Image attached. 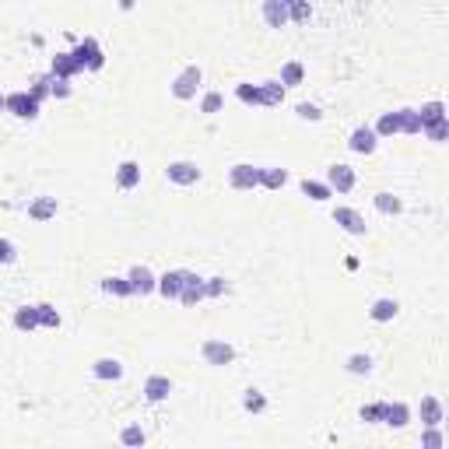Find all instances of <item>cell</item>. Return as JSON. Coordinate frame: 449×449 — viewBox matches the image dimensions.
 Listing matches in <instances>:
<instances>
[{
	"label": "cell",
	"mask_w": 449,
	"mask_h": 449,
	"mask_svg": "<svg viewBox=\"0 0 449 449\" xmlns=\"http://www.w3.org/2000/svg\"><path fill=\"white\" fill-rule=\"evenodd\" d=\"M200 84H204V71H200L197 64H190V67H183V74L172 81V95H175L179 102H190V99L200 92Z\"/></svg>",
	"instance_id": "cell-1"
},
{
	"label": "cell",
	"mask_w": 449,
	"mask_h": 449,
	"mask_svg": "<svg viewBox=\"0 0 449 449\" xmlns=\"http://www.w3.org/2000/svg\"><path fill=\"white\" fill-rule=\"evenodd\" d=\"M71 53H74V60H77L81 71H102V67H106V53H102V46H99L95 39L77 43Z\"/></svg>",
	"instance_id": "cell-2"
},
{
	"label": "cell",
	"mask_w": 449,
	"mask_h": 449,
	"mask_svg": "<svg viewBox=\"0 0 449 449\" xmlns=\"http://www.w3.org/2000/svg\"><path fill=\"white\" fill-rule=\"evenodd\" d=\"M4 112H11L18 119H36L39 116V102L28 92H11V95H4Z\"/></svg>",
	"instance_id": "cell-3"
},
{
	"label": "cell",
	"mask_w": 449,
	"mask_h": 449,
	"mask_svg": "<svg viewBox=\"0 0 449 449\" xmlns=\"http://www.w3.org/2000/svg\"><path fill=\"white\" fill-rule=\"evenodd\" d=\"M228 186H232V190H253V186H260V169L250 165V162L232 165V169H228Z\"/></svg>",
	"instance_id": "cell-4"
},
{
	"label": "cell",
	"mask_w": 449,
	"mask_h": 449,
	"mask_svg": "<svg viewBox=\"0 0 449 449\" xmlns=\"http://www.w3.org/2000/svg\"><path fill=\"white\" fill-rule=\"evenodd\" d=\"M200 354H204L207 365H232L235 362V348L228 341H204Z\"/></svg>",
	"instance_id": "cell-5"
},
{
	"label": "cell",
	"mask_w": 449,
	"mask_h": 449,
	"mask_svg": "<svg viewBox=\"0 0 449 449\" xmlns=\"http://www.w3.org/2000/svg\"><path fill=\"white\" fill-rule=\"evenodd\" d=\"M354 183H358V175H354V169H351V165L337 162V165L326 169V186H330V190H337V193H351V190H354Z\"/></svg>",
	"instance_id": "cell-6"
},
{
	"label": "cell",
	"mask_w": 449,
	"mask_h": 449,
	"mask_svg": "<svg viewBox=\"0 0 449 449\" xmlns=\"http://www.w3.org/2000/svg\"><path fill=\"white\" fill-rule=\"evenodd\" d=\"M165 175H169V183H175V186H193L200 179V165L197 162H172L165 169Z\"/></svg>",
	"instance_id": "cell-7"
},
{
	"label": "cell",
	"mask_w": 449,
	"mask_h": 449,
	"mask_svg": "<svg viewBox=\"0 0 449 449\" xmlns=\"http://www.w3.org/2000/svg\"><path fill=\"white\" fill-rule=\"evenodd\" d=\"M334 225H341L348 235H365V218L362 215H358L354 211V207H337V211H334Z\"/></svg>",
	"instance_id": "cell-8"
},
{
	"label": "cell",
	"mask_w": 449,
	"mask_h": 449,
	"mask_svg": "<svg viewBox=\"0 0 449 449\" xmlns=\"http://www.w3.org/2000/svg\"><path fill=\"white\" fill-rule=\"evenodd\" d=\"M127 281H130V291H134V295H141V298H144V295H151V291L158 288V278H155L151 271H147L144 263H141V267H134V271L127 274Z\"/></svg>",
	"instance_id": "cell-9"
},
{
	"label": "cell",
	"mask_w": 449,
	"mask_h": 449,
	"mask_svg": "<svg viewBox=\"0 0 449 449\" xmlns=\"http://www.w3.org/2000/svg\"><path fill=\"white\" fill-rule=\"evenodd\" d=\"M376 144H379V137H376L372 127H358V130L348 137V147H351L354 155H372V151H376Z\"/></svg>",
	"instance_id": "cell-10"
},
{
	"label": "cell",
	"mask_w": 449,
	"mask_h": 449,
	"mask_svg": "<svg viewBox=\"0 0 449 449\" xmlns=\"http://www.w3.org/2000/svg\"><path fill=\"white\" fill-rule=\"evenodd\" d=\"M169 393H172L169 376H147V379H144V400H147V404H162Z\"/></svg>",
	"instance_id": "cell-11"
},
{
	"label": "cell",
	"mask_w": 449,
	"mask_h": 449,
	"mask_svg": "<svg viewBox=\"0 0 449 449\" xmlns=\"http://www.w3.org/2000/svg\"><path fill=\"white\" fill-rule=\"evenodd\" d=\"M116 186H119V190L141 186V162H134V158L119 162V165H116Z\"/></svg>",
	"instance_id": "cell-12"
},
{
	"label": "cell",
	"mask_w": 449,
	"mask_h": 449,
	"mask_svg": "<svg viewBox=\"0 0 449 449\" xmlns=\"http://www.w3.org/2000/svg\"><path fill=\"white\" fill-rule=\"evenodd\" d=\"M56 211H60V200L56 197H36L32 204H28V218L32 221H49V218H56Z\"/></svg>",
	"instance_id": "cell-13"
},
{
	"label": "cell",
	"mask_w": 449,
	"mask_h": 449,
	"mask_svg": "<svg viewBox=\"0 0 449 449\" xmlns=\"http://www.w3.org/2000/svg\"><path fill=\"white\" fill-rule=\"evenodd\" d=\"M186 278H190V271H169V274L158 278V288H155V291H162L165 298H179V291H183Z\"/></svg>",
	"instance_id": "cell-14"
},
{
	"label": "cell",
	"mask_w": 449,
	"mask_h": 449,
	"mask_svg": "<svg viewBox=\"0 0 449 449\" xmlns=\"http://www.w3.org/2000/svg\"><path fill=\"white\" fill-rule=\"evenodd\" d=\"M204 278H197V274H190L186 278V284H183V291H179V302L183 306H197V302H204Z\"/></svg>",
	"instance_id": "cell-15"
},
{
	"label": "cell",
	"mask_w": 449,
	"mask_h": 449,
	"mask_svg": "<svg viewBox=\"0 0 449 449\" xmlns=\"http://www.w3.org/2000/svg\"><path fill=\"white\" fill-rule=\"evenodd\" d=\"M411 422V407L404 400L397 404H386V414H383V425H390V428H404Z\"/></svg>",
	"instance_id": "cell-16"
},
{
	"label": "cell",
	"mask_w": 449,
	"mask_h": 449,
	"mask_svg": "<svg viewBox=\"0 0 449 449\" xmlns=\"http://www.w3.org/2000/svg\"><path fill=\"white\" fill-rule=\"evenodd\" d=\"M397 313H400V302H397V298H376L372 309H369V316H372L376 323H390Z\"/></svg>",
	"instance_id": "cell-17"
},
{
	"label": "cell",
	"mask_w": 449,
	"mask_h": 449,
	"mask_svg": "<svg viewBox=\"0 0 449 449\" xmlns=\"http://www.w3.org/2000/svg\"><path fill=\"white\" fill-rule=\"evenodd\" d=\"M263 21L271 25V28H284V25H288L284 0H263Z\"/></svg>",
	"instance_id": "cell-18"
},
{
	"label": "cell",
	"mask_w": 449,
	"mask_h": 449,
	"mask_svg": "<svg viewBox=\"0 0 449 449\" xmlns=\"http://www.w3.org/2000/svg\"><path fill=\"white\" fill-rule=\"evenodd\" d=\"M49 74H56V77H74V74H81V67H77V60H74V53H56L53 56V71Z\"/></svg>",
	"instance_id": "cell-19"
},
{
	"label": "cell",
	"mask_w": 449,
	"mask_h": 449,
	"mask_svg": "<svg viewBox=\"0 0 449 449\" xmlns=\"http://www.w3.org/2000/svg\"><path fill=\"white\" fill-rule=\"evenodd\" d=\"M260 88V106H281L284 102V84L281 81H263Z\"/></svg>",
	"instance_id": "cell-20"
},
{
	"label": "cell",
	"mask_w": 449,
	"mask_h": 449,
	"mask_svg": "<svg viewBox=\"0 0 449 449\" xmlns=\"http://www.w3.org/2000/svg\"><path fill=\"white\" fill-rule=\"evenodd\" d=\"M92 376H95V379H106V383H109V379H123V365H119L116 358H99V362L92 365Z\"/></svg>",
	"instance_id": "cell-21"
},
{
	"label": "cell",
	"mask_w": 449,
	"mask_h": 449,
	"mask_svg": "<svg viewBox=\"0 0 449 449\" xmlns=\"http://www.w3.org/2000/svg\"><path fill=\"white\" fill-rule=\"evenodd\" d=\"M422 425H425V428L442 425V400H439V397H425V400H422Z\"/></svg>",
	"instance_id": "cell-22"
},
{
	"label": "cell",
	"mask_w": 449,
	"mask_h": 449,
	"mask_svg": "<svg viewBox=\"0 0 449 449\" xmlns=\"http://www.w3.org/2000/svg\"><path fill=\"white\" fill-rule=\"evenodd\" d=\"M284 11H288V21H295V25H309V18H313L309 0H284Z\"/></svg>",
	"instance_id": "cell-23"
},
{
	"label": "cell",
	"mask_w": 449,
	"mask_h": 449,
	"mask_svg": "<svg viewBox=\"0 0 449 449\" xmlns=\"http://www.w3.org/2000/svg\"><path fill=\"white\" fill-rule=\"evenodd\" d=\"M14 326H18L21 334L36 330V326H39V313H36V306H18V309H14Z\"/></svg>",
	"instance_id": "cell-24"
},
{
	"label": "cell",
	"mask_w": 449,
	"mask_h": 449,
	"mask_svg": "<svg viewBox=\"0 0 449 449\" xmlns=\"http://www.w3.org/2000/svg\"><path fill=\"white\" fill-rule=\"evenodd\" d=\"M284 183H288V172H284V169H278V165L260 169V186H267V190H281Z\"/></svg>",
	"instance_id": "cell-25"
},
{
	"label": "cell",
	"mask_w": 449,
	"mask_h": 449,
	"mask_svg": "<svg viewBox=\"0 0 449 449\" xmlns=\"http://www.w3.org/2000/svg\"><path fill=\"white\" fill-rule=\"evenodd\" d=\"M372 130H376V137H393V134H400V116H397V112H383L379 123H376Z\"/></svg>",
	"instance_id": "cell-26"
},
{
	"label": "cell",
	"mask_w": 449,
	"mask_h": 449,
	"mask_svg": "<svg viewBox=\"0 0 449 449\" xmlns=\"http://www.w3.org/2000/svg\"><path fill=\"white\" fill-rule=\"evenodd\" d=\"M376 211L379 215H400L404 211V204H400V197H393V193H376Z\"/></svg>",
	"instance_id": "cell-27"
},
{
	"label": "cell",
	"mask_w": 449,
	"mask_h": 449,
	"mask_svg": "<svg viewBox=\"0 0 449 449\" xmlns=\"http://www.w3.org/2000/svg\"><path fill=\"white\" fill-rule=\"evenodd\" d=\"M302 77H306V67L298 64V60H291V64H284V67H281V84H284V88L302 84Z\"/></svg>",
	"instance_id": "cell-28"
},
{
	"label": "cell",
	"mask_w": 449,
	"mask_h": 449,
	"mask_svg": "<svg viewBox=\"0 0 449 449\" xmlns=\"http://www.w3.org/2000/svg\"><path fill=\"white\" fill-rule=\"evenodd\" d=\"M102 291L112 295V298H130V295H134L127 278H106V281H102Z\"/></svg>",
	"instance_id": "cell-29"
},
{
	"label": "cell",
	"mask_w": 449,
	"mask_h": 449,
	"mask_svg": "<svg viewBox=\"0 0 449 449\" xmlns=\"http://www.w3.org/2000/svg\"><path fill=\"white\" fill-rule=\"evenodd\" d=\"M302 193L309 200H330L334 197V190L326 186V183H316V179H302Z\"/></svg>",
	"instance_id": "cell-30"
},
{
	"label": "cell",
	"mask_w": 449,
	"mask_h": 449,
	"mask_svg": "<svg viewBox=\"0 0 449 449\" xmlns=\"http://www.w3.org/2000/svg\"><path fill=\"white\" fill-rule=\"evenodd\" d=\"M397 116H400V134H422L417 109H397Z\"/></svg>",
	"instance_id": "cell-31"
},
{
	"label": "cell",
	"mask_w": 449,
	"mask_h": 449,
	"mask_svg": "<svg viewBox=\"0 0 449 449\" xmlns=\"http://www.w3.org/2000/svg\"><path fill=\"white\" fill-rule=\"evenodd\" d=\"M422 134H425L428 141H435V144H442V141L449 137V119L442 116V119H435V123H425V127H422Z\"/></svg>",
	"instance_id": "cell-32"
},
{
	"label": "cell",
	"mask_w": 449,
	"mask_h": 449,
	"mask_svg": "<svg viewBox=\"0 0 449 449\" xmlns=\"http://www.w3.org/2000/svg\"><path fill=\"white\" fill-rule=\"evenodd\" d=\"M344 369H348L351 376H369V372H372V358H369V354H351Z\"/></svg>",
	"instance_id": "cell-33"
},
{
	"label": "cell",
	"mask_w": 449,
	"mask_h": 449,
	"mask_svg": "<svg viewBox=\"0 0 449 449\" xmlns=\"http://www.w3.org/2000/svg\"><path fill=\"white\" fill-rule=\"evenodd\" d=\"M36 313H39V326H46V330H56V326H60V313L49 302H39Z\"/></svg>",
	"instance_id": "cell-34"
},
{
	"label": "cell",
	"mask_w": 449,
	"mask_h": 449,
	"mask_svg": "<svg viewBox=\"0 0 449 449\" xmlns=\"http://www.w3.org/2000/svg\"><path fill=\"white\" fill-rule=\"evenodd\" d=\"M144 439H147V435H144V428H141V425H127L123 432H119V442L130 446V449H141V446H144Z\"/></svg>",
	"instance_id": "cell-35"
},
{
	"label": "cell",
	"mask_w": 449,
	"mask_h": 449,
	"mask_svg": "<svg viewBox=\"0 0 449 449\" xmlns=\"http://www.w3.org/2000/svg\"><path fill=\"white\" fill-rule=\"evenodd\" d=\"M442 116H446V106H442V102H425L422 109H417L422 127H425V123H435V119H442Z\"/></svg>",
	"instance_id": "cell-36"
},
{
	"label": "cell",
	"mask_w": 449,
	"mask_h": 449,
	"mask_svg": "<svg viewBox=\"0 0 449 449\" xmlns=\"http://www.w3.org/2000/svg\"><path fill=\"white\" fill-rule=\"evenodd\" d=\"M243 407H246L250 414H260V411H267V397H263L260 390H246V393H243Z\"/></svg>",
	"instance_id": "cell-37"
},
{
	"label": "cell",
	"mask_w": 449,
	"mask_h": 449,
	"mask_svg": "<svg viewBox=\"0 0 449 449\" xmlns=\"http://www.w3.org/2000/svg\"><path fill=\"white\" fill-rule=\"evenodd\" d=\"M221 106H225V95H221V92H207V95L200 99V112H207V116L221 112Z\"/></svg>",
	"instance_id": "cell-38"
},
{
	"label": "cell",
	"mask_w": 449,
	"mask_h": 449,
	"mask_svg": "<svg viewBox=\"0 0 449 449\" xmlns=\"http://www.w3.org/2000/svg\"><path fill=\"white\" fill-rule=\"evenodd\" d=\"M383 414H386V404H365L362 411H358V417H362L365 425H376V422H383Z\"/></svg>",
	"instance_id": "cell-39"
},
{
	"label": "cell",
	"mask_w": 449,
	"mask_h": 449,
	"mask_svg": "<svg viewBox=\"0 0 449 449\" xmlns=\"http://www.w3.org/2000/svg\"><path fill=\"white\" fill-rule=\"evenodd\" d=\"M235 99L246 102V106H260V88L256 84H239L235 88Z\"/></svg>",
	"instance_id": "cell-40"
},
{
	"label": "cell",
	"mask_w": 449,
	"mask_h": 449,
	"mask_svg": "<svg viewBox=\"0 0 449 449\" xmlns=\"http://www.w3.org/2000/svg\"><path fill=\"white\" fill-rule=\"evenodd\" d=\"M49 81H53V74H43V77H36V81H32V88H28V95H32L36 102H43V99L49 95Z\"/></svg>",
	"instance_id": "cell-41"
},
{
	"label": "cell",
	"mask_w": 449,
	"mask_h": 449,
	"mask_svg": "<svg viewBox=\"0 0 449 449\" xmlns=\"http://www.w3.org/2000/svg\"><path fill=\"white\" fill-rule=\"evenodd\" d=\"M225 288H228L225 278H204V295H207V298H221Z\"/></svg>",
	"instance_id": "cell-42"
},
{
	"label": "cell",
	"mask_w": 449,
	"mask_h": 449,
	"mask_svg": "<svg viewBox=\"0 0 449 449\" xmlns=\"http://www.w3.org/2000/svg\"><path fill=\"white\" fill-rule=\"evenodd\" d=\"M49 95H53V99H67V95H71L67 77H56V74H53V81H49Z\"/></svg>",
	"instance_id": "cell-43"
},
{
	"label": "cell",
	"mask_w": 449,
	"mask_h": 449,
	"mask_svg": "<svg viewBox=\"0 0 449 449\" xmlns=\"http://www.w3.org/2000/svg\"><path fill=\"white\" fill-rule=\"evenodd\" d=\"M295 112H298V119H313V123H316V119H323L319 106H313V102H298V106H295Z\"/></svg>",
	"instance_id": "cell-44"
},
{
	"label": "cell",
	"mask_w": 449,
	"mask_h": 449,
	"mask_svg": "<svg viewBox=\"0 0 449 449\" xmlns=\"http://www.w3.org/2000/svg\"><path fill=\"white\" fill-rule=\"evenodd\" d=\"M18 260V250L11 239H0V263H14Z\"/></svg>",
	"instance_id": "cell-45"
},
{
	"label": "cell",
	"mask_w": 449,
	"mask_h": 449,
	"mask_svg": "<svg viewBox=\"0 0 449 449\" xmlns=\"http://www.w3.org/2000/svg\"><path fill=\"white\" fill-rule=\"evenodd\" d=\"M422 446H425V449H439V446H442V432H439V425H432V428L425 432Z\"/></svg>",
	"instance_id": "cell-46"
},
{
	"label": "cell",
	"mask_w": 449,
	"mask_h": 449,
	"mask_svg": "<svg viewBox=\"0 0 449 449\" xmlns=\"http://www.w3.org/2000/svg\"><path fill=\"white\" fill-rule=\"evenodd\" d=\"M134 4H137V0H119V8H123V11H130Z\"/></svg>",
	"instance_id": "cell-47"
},
{
	"label": "cell",
	"mask_w": 449,
	"mask_h": 449,
	"mask_svg": "<svg viewBox=\"0 0 449 449\" xmlns=\"http://www.w3.org/2000/svg\"><path fill=\"white\" fill-rule=\"evenodd\" d=\"M0 112H4V95H0Z\"/></svg>",
	"instance_id": "cell-48"
}]
</instances>
